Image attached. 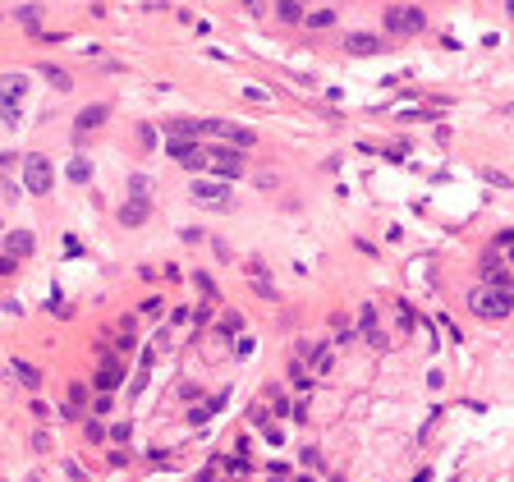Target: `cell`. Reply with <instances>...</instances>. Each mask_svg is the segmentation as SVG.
I'll list each match as a JSON object with an SVG mask.
<instances>
[{
    "label": "cell",
    "mask_w": 514,
    "mask_h": 482,
    "mask_svg": "<svg viewBox=\"0 0 514 482\" xmlns=\"http://www.w3.org/2000/svg\"><path fill=\"white\" fill-rule=\"evenodd\" d=\"M469 313L482 317V322H501V317L514 313V289L510 285H478L469 294Z\"/></svg>",
    "instance_id": "6da1fadb"
},
{
    "label": "cell",
    "mask_w": 514,
    "mask_h": 482,
    "mask_svg": "<svg viewBox=\"0 0 514 482\" xmlns=\"http://www.w3.org/2000/svg\"><path fill=\"white\" fill-rule=\"evenodd\" d=\"M170 157L184 170H211V147H198L193 138H170Z\"/></svg>",
    "instance_id": "7a4b0ae2"
},
{
    "label": "cell",
    "mask_w": 514,
    "mask_h": 482,
    "mask_svg": "<svg viewBox=\"0 0 514 482\" xmlns=\"http://www.w3.org/2000/svg\"><path fill=\"white\" fill-rule=\"evenodd\" d=\"M386 28H391L395 37H418L423 28H428V14H423L418 5H409V9H386Z\"/></svg>",
    "instance_id": "3957f363"
},
{
    "label": "cell",
    "mask_w": 514,
    "mask_h": 482,
    "mask_svg": "<svg viewBox=\"0 0 514 482\" xmlns=\"http://www.w3.org/2000/svg\"><path fill=\"white\" fill-rule=\"evenodd\" d=\"M51 161L46 157H23V184H28V193H37V198H42V193H51Z\"/></svg>",
    "instance_id": "277c9868"
},
{
    "label": "cell",
    "mask_w": 514,
    "mask_h": 482,
    "mask_svg": "<svg viewBox=\"0 0 514 482\" xmlns=\"http://www.w3.org/2000/svg\"><path fill=\"white\" fill-rule=\"evenodd\" d=\"M189 198L207 202V207H230V179H193Z\"/></svg>",
    "instance_id": "5b68a950"
},
{
    "label": "cell",
    "mask_w": 514,
    "mask_h": 482,
    "mask_svg": "<svg viewBox=\"0 0 514 482\" xmlns=\"http://www.w3.org/2000/svg\"><path fill=\"white\" fill-rule=\"evenodd\" d=\"M211 170H216V179H239L244 175V152L239 147H211Z\"/></svg>",
    "instance_id": "8992f818"
},
{
    "label": "cell",
    "mask_w": 514,
    "mask_h": 482,
    "mask_svg": "<svg viewBox=\"0 0 514 482\" xmlns=\"http://www.w3.org/2000/svg\"><path fill=\"white\" fill-rule=\"evenodd\" d=\"M106 120H111V106H101V101H96V106H83V111L74 115V138H92Z\"/></svg>",
    "instance_id": "52a82bcc"
},
{
    "label": "cell",
    "mask_w": 514,
    "mask_h": 482,
    "mask_svg": "<svg viewBox=\"0 0 514 482\" xmlns=\"http://www.w3.org/2000/svg\"><path fill=\"white\" fill-rule=\"evenodd\" d=\"M376 322H381V317H376V308H372V303H363V308H358V331H363V340L372 344L376 354H386V344H391V340L381 335V326H376Z\"/></svg>",
    "instance_id": "ba28073f"
},
{
    "label": "cell",
    "mask_w": 514,
    "mask_h": 482,
    "mask_svg": "<svg viewBox=\"0 0 514 482\" xmlns=\"http://www.w3.org/2000/svg\"><path fill=\"white\" fill-rule=\"evenodd\" d=\"M147 216H152V202H147V198H129V202L120 207V225H124V230L147 225Z\"/></svg>",
    "instance_id": "9c48e42d"
},
{
    "label": "cell",
    "mask_w": 514,
    "mask_h": 482,
    "mask_svg": "<svg viewBox=\"0 0 514 482\" xmlns=\"http://www.w3.org/2000/svg\"><path fill=\"white\" fill-rule=\"evenodd\" d=\"M248 276H253V281H248V285H253V294H262V298H267V303H280V289L271 285L267 267H262V262H248Z\"/></svg>",
    "instance_id": "30bf717a"
},
{
    "label": "cell",
    "mask_w": 514,
    "mask_h": 482,
    "mask_svg": "<svg viewBox=\"0 0 514 482\" xmlns=\"http://www.w3.org/2000/svg\"><path fill=\"white\" fill-rule=\"evenodd\" d=\"M303 363L322 377V372H331V363H335V349L331 344H303Z\"/></svg>",
    "instance_id": "8fae6325"
},
{
    "label": "cell",
    "mask_w": 514,
    "mask_h": 482,
    "mask_svg": "<svg viewBox=\"0 0 514 482\" xmlns=\"http://www.w3.org/2000/svg\"><path fill=\"white\" fill-rule=\"evenodd\" d=\"M28 74H0V101H23L28 96Z\"/></svg>",
    "instance_id": "7c38bea8"
},
{
    "label": "cell",
    "mask_w": 514,
    "mask_h": 482,
    "mask_svg": "<svg viewBox=\"0 0 514 482\" xmlns=\"http://www.w3.org/2000/svg\"><path fill=\"white\" fill-rule=\"evenodd\" d=\"M345 51L349 55H376V51H381V37H372V33H349L345 37Z\"/></svg>",
    "instance_id": "4fadbf2b"
},
{
    "label": "cell",
    "mask_w": 514,
    "mask_h": 482,
    "mask_svg": "<svg viewBox=\"0 0 514 482\" xmlns=\"http://www.w3.org/2000/svg\"><path fill=\"white\" fill-rule=\"evenodd\" d=\"M33 248H37V239L28 235V230H9V235H5V253L9 257H28Z\"/></svg>",
    "instance_id": "5bb4252c"
},
{
    "label": "cell",
    "mask_w": 514,
    "mask_h": 482,
    "mask_svg": "<svg viewBox=\"0 0 514 482\" xmlns=\"http://www.w3.org/2000/svg\"><path fill=\"white\" fill-rule=\"evenodd\" d=\"M124 381V363L120 359H111V354H106V363H101V372H96V386H101V391H115V386Z\"/></svg>",
    "instance_id": "9a60e30c"
},
{
    "label": "cell",
    "mask_w": 514,
    "mask_h": 482,
    "mask_svg": "<svg viewBox=\"0 0 514 482\" xmlns=\"http://www.w3.org/2000/svg\"><path fill=\"white\" fill-rule=\"evenodd\" d=\"M9 372H14V377L23 381L28 391H42V372H37L33 363H23V359H9Z\"/></svg>",
    "instance_id": "2e32d148"
},
{
    "label": "cell",
    "mask_w": 514,
    "mask_h": 482,
    "mask_svg": "<svg viewBox=\"0 0 514 482\" xmlns=\"http://www.w3.org/2000/svg\"><path fill=\"white\" fill-rule=\"evenodd\" d=\"M42 79H46V83H51V88H55V92H69V88H74V79H69V74H65V69H60V65H42Z\"/></svg>",
    "instance_id": "e0dca14e"
},
{
    "label": "cell",
    "mask_w": 514,
    "mask_h": 482,
    "mask_svg": "<svg viewBox=\"0 0 514 482\" xmlns=\"http://www.w3.org/2000/svg\"><path fill=\"white\" fill-rule=\"evenodd\" d=\"M65 175H69V184H87V179H92V161H87V157H74L69 166H65Z\"/></svg>",
    "instance_id": "ac0fdd59"
},
{
    "label": "cell",
    "mask_w": 514,
    "mask_h": 482,
    "mask_svg": "<svg viewBox=\"0 0 514 482\" xmlns=\"http://www.w3.org/2000/svg\"><path fill=\"white\" fill-rule=\"evenodd\" d=\"M276 18H280V23H303V0H280Z\"/></svg>",
    "instance_id": "d6986e66"
},
{
    "label": "cell",
    "mask_w": 514,
    "mask_h": 482,
    "mask_svg": "<svg viewBox=\"0 0 514 482\" xmlns=\"http://www.w3.org/2000/svg\"><path fill=\"white\" fill-rule=\"evenodd\" d=\"M395 326H400V331H404V335H409V331H413V326H418V313H413V308H409V303H404V298H400V308H395Z\"/></svg>",
    "instance_id": "ffe728a7"
},
{
    "label": "cell",
    "mask_w": 514,
    "mask_h": 482,
    "mask_svg": "<svg viewBox=\"0 0 514 482\" xmlns=\"http://www.w3.org/2000/svg\"><path fill=\"white\" fill-rule=\"evenodd\" d=\"M331 331H335V344H340V349H349V344H354V331H349L345 317H331Z\"/></svg>",
    "instance_id": "44dd1931"
},
{
    "label": "cell",
    "mask_w": 514,
    "mask_h": 482,
    "mask_svg": "<svg viewBox=\"0 0 514 482\" xmlns=\"http://www.w3.org/2000/svg\"><path fill=\"white\" fill-rule=\"evenodd\" d=\"M14 18H18V23H28V28H37V23H42V5H18Z\"/></svg>",
    "instance_id": "7402d4cb"
},
{
    "label": "cell",
    "mask_w": 514,
    "mask_h": 482,
    "mask_svg": "<svg viewBox=\"0 0 514 482\" xmlns=\"http://www.w3.org/2000/svg\"><path fill=\"white\" fill-rule=\"evenodd\" d=\"M87 400H92V391H87V386H79V381H74V386H69V418H74V409H83Z\"/></svg>",
    "instance_id": "603a6c76"
},
{
    "label": "cell",
    "mask_w": 514,
    "mask_h": 482,
    "mask_svg": "<svg viewBox=\"0 0 514 482\" xmlns=\"http://www.w3.org/2000/svg\"><path fill=\"white\" fill-rule=\"evenodd\" d=\"M129 198H152L147 175H129Z\"/></svg>",
    "instance_id": "cb8c5ba5"
},
{
    "label": "cell",
    "mask_w": 514,
    "mask_h": 482,
    "mask_svg": "<svg viewBox=\"0 0 514 482\" xmlns=\"http://www.w3.org/2000/svg\"><path fill=\"white\" fill-rule=\"evenodd\" d=\"M220 331H225V335H239V331H244V317H239V313H225V317H220Z\"/></svg>",
    "instance_id": "d4e9b609"
},
{
    "label": "cell",
    "mask_w": 514,
    "mask_h": 482,
    "mask_svg": "<svg viewBox=\"0 0 514 482\" xmlns=\"http://www.w3.org/2000/svg\"><path fill=\"white\" fill-rule=\"evenodd\" d=\"M303 23H308V28H331V23H335V9H317V14L303 18Z\"/></svg>",
    "instance_id": "484cf974"
},
{
    "label": "cell",
    "mask_w": 514,
    "mask_h": 482,
    "mask_svg": "<svg viewBox=\"0 0 514 482\" xmlns=\"http://www.w3.org/2000/svg\"><path fill=\"white\" fill-rule=\"evenodd\" d=\"M230 142H235V147L244 152V147H253V142H257V133H248V129H239V124H235V133H230Z\"/></svg>",
    "instance_id": "4316f807"
},
{
    "label": "cell",
    "mask_w": 514,
    "mask_h": 482,
    "mask_svg": "<svg viewBox=\"0 0 514 482\" xmlns=\"http://www.w3.org/2000/svg\"><path fill=\"white\" fill-rule=\"evenodd\" d=\"M0 120L14 129V124H18V101H0Z\"/></svg>",
    "instance_id": "83f0119b"
},
{
    "label": "cell",
    "mask_w": 514,
    "mask_h": 482,
    "mask_svg": "<svg viewBox=\"0 0 514 482\" xmlns=\"http://www.w3.org/2000/svg\"><path fill=\"white\" fill-rule=\"evenodd\" d=\"M271 391V404H276V413H289V400H285V391H280V386H267Z\"/></svg>",
    "instance_id": "f1b7e54d"
},
{
    "label": "cell",
    "mask_w": 514,
    "mask_h": 482,
    "mask_svg": "<svg viewBox=\"0 0 514 482\" xmlns=\"http://www.w3.org/2000/svg\"><path fill=\"white\" fill-rule=\"evenodd\" d=\"M138 142L143 147H157V129H152V124H138Z\"/></svg>",
    "instance_id": "f546056e"
},
{
    "label": "cell",
    "mask_w": 514,
    "mask_h": 482,
    "mask_svg": "<svg viewBox=\"0 0 514 482\" xmlns=\"http://www.w3.org/2000/svg\"><path fill=\"white\" fill-rule=\"evenodd\" d=\"M248 354H253V340H248V335H239V340H235V359H248Z\"/></svg>",
    "instance_id": "4dcf8cb0"
},
{
    "label": "cell",
    "mask_w": 514,
    "mask_h": 482,
    "mask_svg": "<svg viewBox=\"0 0 514 482\" xmlns=\"http://www.w3.org/2000/svg\"><path fill=\"white\" fill-rule=\"evenodd\" d=\"M207 418H211V409H207V404H198V409L189 413V422H193V427H202V422H207Z\"/></svg>",
    "instance_id": "1f68e13d"
},
{
    "label": "cell",
    "mask_w": 514,
    "mask_h": 482,
    "mask_svg": "<svg viewBox=\"0 0 514 482\" xmlns=\"http://www.w3.org/2000/svg\"><path fill=\"white\" fill-rule=\"evenodd\" d=\"M482 175H487V184H496V189H510V179L501 175V170H482Z\"/></svg>",
    "instance_id": "d6a6232c"
},
{
    "label": "cell",
    "mask_w": 514,
    "mask_h": 482,
    "mask_svg": "<svg viewBox=\"0 0 514 482\" xmlns=\"http://www.w3.org/2000/svg\"><path fill=\"white\" fill-rule=\"evenodd\" d=\"M179 400H189V404H198V400H202V391H198V386H179Z\"/></svg>",
    "instance_id": "836d02e7"
},
{
    "label": "cell",
    "mask_w": 514,
    "mask_h": 482,
    "mask_svg": "<svg viewBox=\"0 0 514 482\" xmlns=\"http://www.w3.org/2000/svg\"><path fill=\"white\" fill-rule=\"evenodd\" d=\"M211 253H216L220 262H230V244H220V239H211Z\"/></svg>",
    "instance_id": "e575fe53"
},
{
    "label": "cell",
    "mask_w": 514,
    "mask_h": 482,
    "mask_svg": "<svg viewBox=\"0 0 514 482\" xmlns=\"http://www.w3.org/2000/svg\"><path fill=\"white\" fill-rule=\"evenodd\" d=\"M303 464H308V469H322V455H317V450L308 446V450H303Z\"/></svg>",
    "instance_id": "d590c367"
},
{
    "label": "cell",
    "mask_w": 514,
    "mask_h": 482,
    "mask_svg": "<svg viewBox=\"0 0 514 482\" xmlns=\"http://www.w3.org/2000/svg\"><path fill=\"white\" fill-rule=\"evenodd\" d=\"M193 281H198V289H202V294H211V289H216V285H211V276H207V271H198Z\"/></svg>",
    "instance_id": "8d00e7d4"
},
{
    "label": "cell",
    "mask_w": 514,
    "mask_h": 482,
    "mask_svg": "<svg viewBox=\"0 0 514 482\" xmlns=\"http://www.w3.org/2000/svg\"><path fill=\"white\" fill-rule=\"evenodd\" d=\"M14 262H18V257H9V253L0 257V276H9V271H14Z\"/></svg>",
    "instance_id": "74e56055"
},
{
    "label": "cell",
    "mask_w": 514,
    "mask_h": 482,
    "mask_svg": "<svg viewBox=\"0 0 514 482\" xmlns=\"http://www.w3.org/2000/svg\"><path fill=\"white\" fill-rule=\"evenodd\" d=\"M491 248H496V244H491ZM496 253H505V262L514 267V244H505V248H496Z\"/></svg>",
    "instance_id": "f35d334b"
},
{
    "label": "cell",
    "mask_w": 514,
    "mask_h": 482,
    "mask_svg": "<svg viewBox=\"0 0 514 482\" xmlns=\"http://www.w3.org/2000/svg\"><path fill=\"white\" fill-rule=\"evenodd\" d=\"M14 161H18L14 152H0V170H5V166H14Z\"/></svg>",
    "instance_id": "ab89813d"
},
{
    "label": "cell",
    "mask_w": 514,
    "mask_h": 482,
    "mask_svg": "<svg viewBox=\"0 0 514 482\" xmlns=\"http://www.w3.org/2000/svg\"><path fill=\"white\" fill-rule=\"evenodd\" d=\"M244 5H248V9H262V0H244Z\"/></svg>",
    "instance_id": "60d3db41"
},
{
    "label": "cell",
    "mask_w": 514,
    "mask_h": 482,
    "mask_svg": "<svg viewBox=\"0 0 514 482\" xmlns=\"http://www.w3.org/2000/svg\"><path fill=\"white\" fill-rule=\"evenodd\" d=\"M505 14H510V18H514V0H505Z\"/></svg>",
    "instance_id": "b9f144b4"
},
{
    "label": "cell",
    "mask_w": 514,
    "mask_h": 482,
    "mask_svg": "<svg viewBox=\"0 0 514 482\" xmlns=\"http://www.w3.org/2000/svg\"><path fill=\"white\" fill-rule=\"evenodd\" d=\"M505 115H514V106H505Z\"/></svg>",
    "instance_id": "7bdbcfd3"
},
{
    "label": "cell",
    "mask_w": 514,
    "mask_h": 482,
    "mask_svg": "<svg viewBox=\"0 0 514 482\" xmlns=\"http://www.w3.org/2000/svg\"><path fill=\"white\" fill-rule=\"evenodd\" d=\"M33 482H42V478H33Z\"/></svg>",
    "instance_id": "ee69618b"
}]
</instances>
